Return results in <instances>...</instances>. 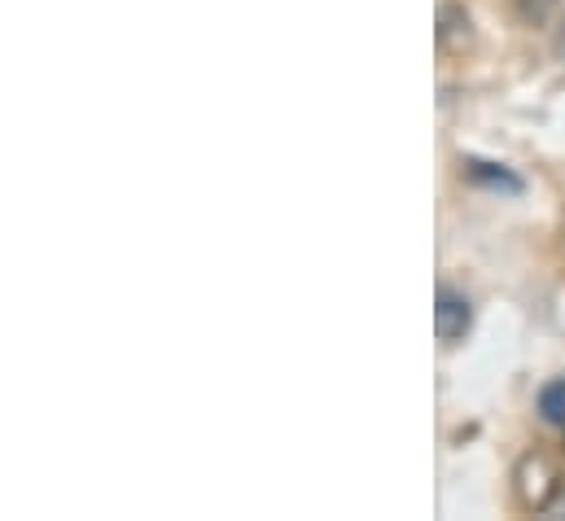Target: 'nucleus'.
I'll use <instances>...</instances> for the list:
<instances>
[{
  "instance_id": "nucleus-2",
  "label": "nucleus",
  "mask_w": 565,
  "mask_h": 521,
  "mask_svg": "<svg viewBox=\"0 0 565 521\" xmlns=\"http://www.w3.org/2000/svg\"><path fill=\"white\" fill-rule=\"evenodd\" d=\"M469 325H473L469 298L456 294L451 285H443L438 298H434V333H438V342H443V347H456V342L469 333Z\"/></svg>"
},
{
  "instance_id": "nucleus-1",
  "label": "nucleus",
  "mask_w": 565,
  "mask_h": 521,
  "mask_svg": "<svg viewBox=\"0 0 565 521\" xmlns=\"http://www.w3.org/2000/svg\"><path fill=\"white\" fill-rule=\"evenodd\" d=\"M513 482H518V500H522L531 513H544V509L553 504V496L562 491V487H557L562 478H557L553 460H548V456H540V451H526V456L518 460Z\"/></svg>"
},
{
  "instance_id": "nucleus-5",
  "label": "nucleus",
  "mask_w": 565,
  "mask_h": 521,
  "mask_svg": "<svg viewBox=\"0 0 565 521\" xmlns=\"http://www.w3.org/2000/svg\"><path fill=\"white\" fill-rule=\"evenodd\" d=\"M544 518H548V521H565V487L557 491V496H553V504L544 509Z\"/></svg>"
},
{
  "instance_id": "nucleus-3",
  "label": "nucleus",
  "mask_w": 565,
  "mask_h": 521,
  "mask_svg": "<svg viewBox=\"0 0 565 521\" xmlns=\"http://www.w3.org/2000/svg\"><path fill=\"white\" fill-rule=\"evenodd\" d=\"M473 22H469V13L460 9V4H443L438 9V44L447 49V53H465L469 49V40H473V31H469Z\"/></svg>"
},
{
  "instance_id": "nucleus-4",
  "label": "nucleus",
  "mask_w": 565,
  "mask_h": 521,
  "mask_svg": "<svg viewBox=\"0 0 565 521\" xmlns=\"http://www.w3.org/2000/svg\"><path fill=\"white\" fill-rule=\"evenodd\" d=\"M540 412H544L548 425H565V378L540 391Z\"/></svg>"
}]
</instances>
